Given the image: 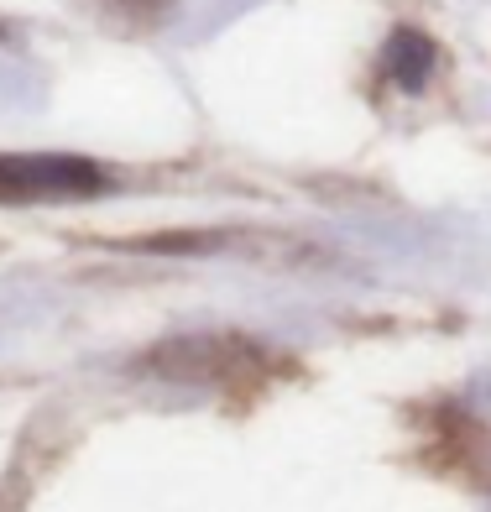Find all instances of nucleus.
I'll use <instances>...</instances> for the list:
<instances>
[{"label":"nucleus","instance_id":"f257e3e1","mask_svg":"<svg viewBox=\"0 0 491 512\" xmlns=\"http://www.w3.org/2000/svg\"><path fill=\"white\" fill-rule=\"evenodd\" d=\"M162 377L178 382H209V387H251L267 371L262 345L236 340V335H194V340H173L152 356Z\"/></svg>","mask_w":491,"mask_h":512},{"label":"nucleus","instance_id":"f03ea898","mask_svg":"<svg viewBox=\"0 0 491 512\" xmlns=\"http://www.w3.org/2000/svg\"><path fill=\"white\" fill-rule=\"evenodd\" d=\"M105 189V173L84 157H0V204H48V199H84V194H100Z\"/></svg>","mask_w":491,"mask_h":512},{"label":"nucleus","instance_id":"7ed1b4c3","mask_svg":"<svg viewBox=\"0 0 491 512\" xmlns=\"http://www.w3.org/2000/svg\"><path fill=\"white\" fill-rule=\"evenodd\" d=\"M429 68H434V42L424 32H413V27H397L387 53H382V74L397 79L403 89H418L429 79Z\"/></svg>","mask_w":491,"mask_h":512},{"label":"nucleus","instance_id":"20e7f679","mask_svg":"<svg viewBox=\"0 0 491 512\" xmlns=\"http://www.w3.org/2000/svg\"><path fill=\"white\" fill-rule=\"evenodd\" d=\"M105 6H115V11L131 16V21H157V16L173 11V0H105Z\"/></svg>","mask_w":491,"mask_h":512}]
</instances>
